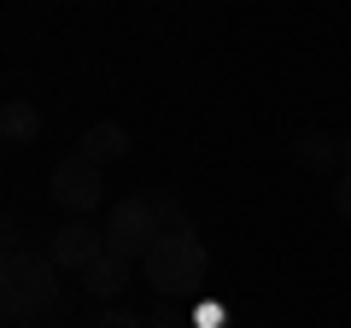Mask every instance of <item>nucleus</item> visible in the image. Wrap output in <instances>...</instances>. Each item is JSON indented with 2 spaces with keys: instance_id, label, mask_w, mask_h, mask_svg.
I'll return each instance as SVG.
<instances>
[{
  "instance_id": "8",
  "label": "nucleus",
  "mask_w": 351,
  "mask_h": 328,
  "mask_svg": "<svg viewBox=\"0 0 351 328\" xmlns=\"http://www.w3.org/2000/svg\"><path fill=\"white\" fill-rule=\"evenodd\" d=\"M76 152H82L88 164H100V170H106L112 159H123V152H129V129L123 124H94V129H82V147H76Z\"/></svg>"
},
{
  "instance_id": "2",
  "label": "nucleus",
  "mask_w": 351,
  "mask_h": 328,
  "mask_svg": "<svg viewBox=\"0 0 351 328\" xmlns=\"http://www.w3.org/2000/svg\"><path fill=\"white\" fill-rule=\"evenodd\" d=\"M141 270H147V288L152 293H164V299H170V293H176V299H188V293L205 288V246L193 235H164Z\"/></svg>"
},
{
  "instance_id": "1",
  "label": "nucleus",
  "mask_w": 351,
  "mask_h": 328,
  "mask_svg": "<svg viewBox=\"0 0 351 328\" xmlns=\"http://www.w3.org/2000/svg\"><path fill=\"white\" fill-rule=\"evenodd\" d=\"M0 305L6 316H59L64 288L53 253H6V281H0Z\"/></svg>"
},
{
  "instance_id": "10",
  "label": "nucleus",
  "mask_w": 351,
  "mask_h": 328,
  "mask_svg": "<svg viewBox=\"0 0 351 328\" xmlns=\"http://www.w3.org/2000/svg\"><path fill=\"white\" fill-rule=\"evenodd\" d=\"M147 200H152V217H158L164 235H193V223H188V211H182V200H176V188H158V194H147Z\"/></svg>"
},
{
  "instance_id": "4",
  "label": "nucleus",
  "mask_w": 351,
  "mask_h": 328,
  "mask_svg": "<svg viewBox=\"0 0 351 328\" xmlns=\"http://www.w3.org/2000/svg\"><path fill=\"white\" fill-rule=\"evenodd\" d=\"M47 194L64 205V211L88 217L94 205L106 200V182H100V164H88L82 152H71V159H59V170L47 176Z\"/></svg>"
},
{
  "instance_id": "15",
  "label": "nucleus",
  "mask_w": 351,
  "mask_h": 328,
  "mask_svg": "<svg viewBox=\"0 0 351 328\" xmlns=\"http://www.w3.org/2000/svg\"><path fill=\"white\" fill-rule=\"evenodd\" d=\"M36 328H64V323H59V316H41V323H36Z\"/></svg>"
},
{
  "instance_id": "12",
  "label": "nucleus",
  "mask_w": 351,
  "mask_h": 328,
  "mask_svg": "<svg viewBox=\"0 0 351 328\" xmlns=\"http://www.w3.org/2000/svg\"><path fill=\"white\" fill-rule=\"evenodd\" d=\"M193 328H228V305L223 299H205L199 311H193Z\"/></svg>"
},
{
  "instance_id": "11",
  "label": "nucleus",
  "mask_w": 351,
  "mask_h": 328,
  "mask_svg": "<svg viewBox=\"0 0 351 328\" xmlns=\"http://www.w3.org/2000/svg\"><path fill=\"white\" fill-rule=\"evenodd\" d=\"M76 328H147V316H135V311H117V305H106V311L82 316Z\"/></svg>"
},
{
  "instance_id": "7",
  "label": "nucleus",
  "mask_w": 351,
  "mask_h": 328,
  "mask_svg": "<svg viewBox=\"0 0 351 328\" xmlns=\"http://www.w3.org/2000/svg\"><path fill=\"white\" fill-rule=\"evenodd\" d=\"M82 288H88V299L112 305L117 293L129 288V264H123V258H112V253H106V258H94V264L82 270Z\"/></svg>"
},
{
  "instance_id": "9",
  "label": "nucleus",
  "mask_w": 351,
  "mask_h": 328,
  "mask_svg": "<svg viewBox=\"0 0 351 328\" xmlns=\"http://www.w3.org/2000/svg\"><path fill=\"white\" fill-rule=\"evenodd\" d=\"M293 159H299L304 170H316V176H322V170H334V164H346V147H339L334 135H322V129H304V135L293 141Z\"/></svg>"
},
{
  "instance_id": "5",
  "label": "nucleus",
  "mask_w": 351,
  "mask_h": 328,
  "mask_svg": "<svg viewBox=\"0 0 351 328\" xmlns=\"http://www.w3.org/2000/svg\"><path fill=\"white\" fill-rule=\"evenodd\" d=\"M47 253H53L59 270H88L94 258H106V229H88V217H76V223L53 229Z\"/></svg>"
},
{
  "instance_id": "3",
  "label": "nucleus",
  "mask_w": 351,
  "mask_h": 328,
  "mask_svg": "<svg viewBox=\"0 0 351 328\" xmlns=\"http://www.w3.org/2000/svg\"><path fill=\"white\" fill-rule=\"evenodd\" d=\"M164 240L158 217H152V200H117L112 217H106V253L123 258V264H147L152 246Z\"/></svg>"
},
{
  "instance_id": "16",
  "label": "nucleus",
  "mask_w": 351,
  "mask_h": 328,
  "mask_svg": "<svg viewBox=\"0 0 351 328\" xmlns=\"http://www.w3.org/2000/svg\"><path fill=\"white\" fill-rule=\"evenodd\" d=\"M339 147H346V170H351V141H339Z\"/></svg>"
},
{
  "instance_id": "14",
  "label": "nucleus",
  "mask_w": 351,
  "mask_h": 328,
  "mask_svg": "<svg viewBox=\"0 0 351 328\" xmlns=\"http://www.w3.org/2000/svg\"><path fill=\"white\" fill-rule=\"evenodd\" d=\"M334 205H339V217H346V223H351V170H346V176L334 182Z\"/></svg>"
},
{
  "instance_id": "13",
  "label": "nucleus",
  "mask_w": 351,
  "mask_h": 328,
  "mask_svg": "<svg viewBox=\"0 0 351 328\" xmlns=\"http://www.w3.org/2000/svg\"><path fill=\"white\" fill-rule=\"evenodd\" d=\"M147 328H193L188 311H176V305H158V311L147 316Z\"/></svg>"
},
{
  "instance_id": "6",
  "label": "nucleus",
  "mask_w": 351,
  "mask_h": 328,
  "mask_svg": "<svg viewBox=\"0 0 351 328\" xmlns=\"http://www.w3.org/2000/svg\"><path fill=\"white\" fill-rule=\"evenodd\" d=\"M41 129H47V117H41V106H29V100H6L0 106V141H12V147H24V141H36Z\"/></svg>"
}]
</instances>
